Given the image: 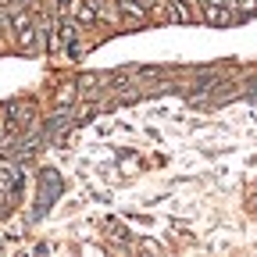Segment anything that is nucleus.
<instances>
[{"mask_svg": "<svg viewBox=\"0 0 257 257\" xmlns=\"http://www.w3.org/2000/svg\"><path fill=\"white\" fill-rule=\"evenodd\" d=\"M118 8H121L125 15H133L136 22H147V8H143V4H136V0H118Z\"/></svg>", "mask_w": 257, "mask_h": 257, "instance_id": "obj_1", "label": "nucleus"}, {"mask_svg": "<svg viewBox=\"0 0 257 257\" xmlns=\"http://www.w3.org/2000/svg\"><path fill=\"white\" fill-rule=\"evenodd\" d=\"M75 100V86H64V89H57V107H68Z\"/></svg>", "mask_w": 257, "mask_h": 257, "instance_id": "obj_2", "label": "nucleus"}]
</instances>
